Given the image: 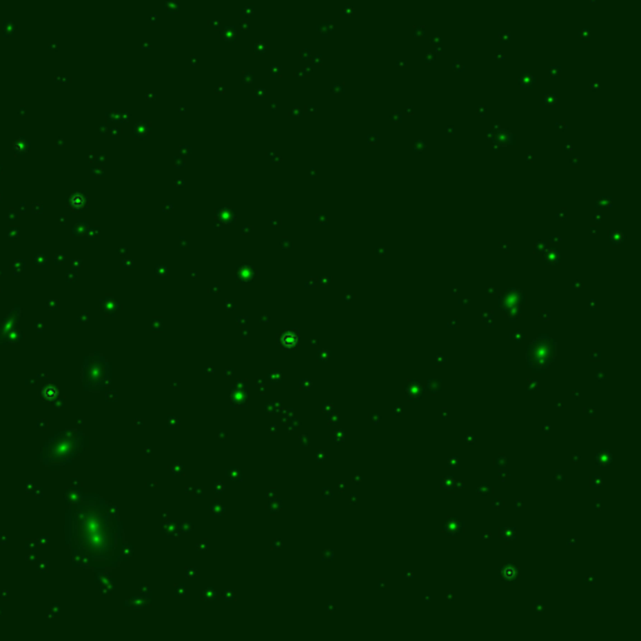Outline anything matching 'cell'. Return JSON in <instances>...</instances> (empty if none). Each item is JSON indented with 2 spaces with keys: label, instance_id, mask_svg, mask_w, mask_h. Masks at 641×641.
I'll return each mask as SVG.
<instances>
[{
  "label": "cell",
  "instance_id": "obj_2",
  "mask_svg": "<svg viewBox=\"0 0 641 641\" xmlns=\"http://www.w3.org/2000/svg\"><path fill=\"white\" fill-rule=\"evenodd\" d=\"M84 446V435L81 431L65 430L52 437L41 451V460L49 466L69 464Z\"/></svg>",
  "mask_w": 641,
  "mask_h": 641
},
{
  "label": "cell",
  "instance_id": "obj_1",
  "mask_svg": "<svg viewBox=\"0 0 641 641\" xmlns=\"http://www.w3.org/2000/svg\"><path fill=\"white\" fill-rule=\"evenodd\" d=\"M65 536L75 561L90 567H116L123 555V531L118 512L96 494L69 502Z\"/></svg>",
  "mask_w": 641,
  "mask_h": 641
}]
</instances>
